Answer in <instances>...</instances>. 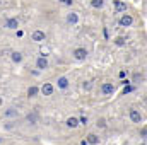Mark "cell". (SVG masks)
<instances>
[{"label": "cell", "mask_w": 147, "mask_h": 145, "mask_svg": "<svg viewBox=\"0 0 147 145\" xmlns=\"http://www.w3.org/2000/svg\"><path fill=\"white\" fill-rule=\"evenodd\" d=\"M5 28H7V29H17V28H19V21H17L16 17H10V19H7V22H5Z\"/></svg>", "instance_id": "obj_4"}, {"label": "cell", "mask_w": 147, "mask_h": 145, "mask_svg": "<svg viewBox=\"0 0 147 145\" xmlns=\"http://www.w3.org/2000/svg\"><path fill=\"white\" fill-rule=\"evenodd\" d=\"M86 142H87V144H91V145H98V144H99V137H98V135H94V133H89V135L86 137Z\"/></svg>", "instance_id": "obj_8"}, {"label": "cell", "mask_w": 147, "mask_h": 145, "mask_svg": "<svg viewBox=\"0 0 147 145\" xmlns=\"http://www.w3.org/2000/svg\"><path fill=\"white\" fill-rule=\"evenodd\" d=\"M38 92H39V89H38L36 85H31V87L28 89V96H29V97H36Z\"/></svg>", "instance_id": "obj_12"}, {"label": "cell", "mask_w": 147, "mask_h": 145, "mask_svg": "<svg viewBox=\"0 0 147 145\" xmlns=\"http://www.w3.org/2000/svg\"><path fill=\"white\" fill-rule=\"evenodd\" d=\"M36 119H38L36 114H28V121H29V123H33V125H34V123H36Z\"/></svg>", "instance_id": "obj_20"}, {"label": "cell", "mask_w": 147, "mask_h": 145, "mask_svg": "<svg viewBox=\"0 0 147 145\" xmlns=\"http://www.w3.org/2000/svg\"><path fill=\"white\" fill-rule=\"evenodd\" d=\"M77 125H79V119H77V118H74V116H70V118L67 119V126H69V128H75Z\"/></svg>", "instance_id": "obj_13"}, {"label": "cell", "mask_w": 147, "mask_h": 145, "mask_svg": "<svg viewBox=\"0 0 147 145\" xmlns=\"http://www.w3.org/2000/svg\"><path fill=\"white\" fill-rule=\"evenodd\" d=\"M134 91V87H130V85H127L125 89H123V94H128V92H132Z\"/></svg>", "instance_id": "obj_21"}, {"label": "cell", "mask_w": 147, "mask_h": 145, "mask_svg": "<svg viewBox=\"0 0 147 145\" xmlns=\"http://www.w3.org/2000/svg\"><path fill=\"white\" fill-rule=\"evenodd\" d=\"M5 116H17V109H14V108L7 109L5 111Z\"/></svg>", "instance_id": "obj_18"}, {"label": "cell", "mask_w": 147, "mask_h": 145, "mask_svg": "<svg viewBox=\"0 0 147 145\" xmlns=\"http://www.w3.org/2000/svg\"><path fill=\"white\" fill-rule=\"evenodd\" d=\"M132 22H134V17H132V15H128V14H125V15H121V17H120V24H121L123 28L132 26Z\"/></svg>", "instance_id": "obj_2"}, {"label": "cell", "mask_w": 147, "mask_h": 145, "mask_svg": "<svg viewBox=\"0 0 147 145\" xmlns=\"http://www.w3.org/2000/svg\"><path fill=\"white\" fill-rule=\"evenodd\" d=\"M72 55L75 60H86L87 58V50L86 48H77V50H74Z\"/></svg>", "instance_id": "obj_1"}, {"label": "cell", "mask_w": 147, "mask_h": 145, "mask_svg": "<svg viewBox=\"0 0 147 145\" xmlns=\"http://www.w3.org/2000/svg\"><path fill=\"white\" fill-rule=\"evenodd\" d=\"M84 89H86V91H89V89H91V84H89V82H87V84H84Z\"/></svg>", "instance_id": "obj_24"}, {"label": "cell", "mask_w": 147, "mask_h": 145, "mask_svg": "<svg viewBox=\"0 0 147 145\" xmlns=\"http://www.w3.org/2000/svg\"><path fill=\"white\" fill-rule=\"evenodd\" d=\"M96 125H98V128H105V126H106V121H105V118H99Z\"/></svg>", "instance_id": "obj_19"}, {"label": "cell", "mask_w": 147, "mask_h": 145, "mask_svg": "<svg viewBox=\"0 0 147 145\" xmlns=\"http://www.w3.org/2000/svg\"><path fill=\"white\" fill-rule=\"evenodd\" d=\"M36 67L39 68V70H45V68H48V60L45 58V56H39L36 62Z\"/></svg>", "instance_id": "obj_7"}, {"label": "cell", "mask_w": 147, "mask_h": 145, "mask_svg": "<svg viewBox=\"0 0 147 145\" xmlns=\"http://www.w3.org/2000/svg\"><path fill=\"white\" fill-rule=\"evenodd\" d=\"M58 87L60 89H67L69 87V79L67 77H60L58 79Z\"/></svg>", "instance_id": "obj_11"}, {"label": "cell", "mask_w": 147, "mask_h": 145, "mask_svg": "<svg viewBox=\"0 0 147 145\" xmlns=\"http://www.w3.org/2000/svg\"><path fill=\"white\" fill-rule=\"evenodd\" d=\"M67 21H69V22H70V24H77V21H79V17H77V14H69V15H67Z\"/></svg>", "instance_id": "obj_15"}, {"label": "cell", "mask_w": 147, "mask_h": 145, "mask_svg": "<svg viewBox=\"0 0 147 145\" xmlns=\"http://www.w3.org/2000/svg\"><path fill=\"white\" fill-rule=\"evenodd\" d=\"M41 92H43V96H51V94H53V85H51L50 82L43 84V87H41Z\"/></svg>", "instance_id": "obj_5"}, {"label": "cell", "mask_w": 147, "mask_h": 145, "mask_svg": "<svg viewBox=\"0 0 147 145\" xmlns=\"http://www.w3.org/2000/svg\"><path fill=\"white\" fill-rule=\"evenodd\" d=\"M79 123H82V125H86V123H87V118H86V116H82V118L79 119Z\"/></svg>", "instance_id": "obj_22"}, {"label": "cell", "mask_w": 147, "mask_h": 145, "mask_svg": "<svg viewBox=\"0 0 147 145\" xmlns=\"http://www.w3.org/2000/svg\"><path fill=\"white\" fill-rule=\"evenodd\" d=\"M12 60H14L16 63H21V62H22V55H21L19 51H14V53H12Z\"/></svg>", "instance_id": "obj_14"}, {"label": "cell", "mask_w": 147, "mask_h": 145, "mask_svg": "<svg viewBox=\"0 0 147 145\" xmlns=\"http://www.w3.org/2000/svg\"><path fill=\"white\" fill-rule=\"evenodd\" d=\"M113 43H115V44H116V46H123V44H125V38H115V39H113Z\"/></svg>", "instance_id": "obj_17"}, {"label": "cell", "mask_w": 147, "mask_h": 145, "mask_svg": "<svg viewBox=\"0 0 147 145\" xmlns=\"http://www.w3.org/2000/svg\"><path fill=\"white\" fill-rule=\"evenodd\" d=\"M130 119L134 123H142V114L137 109H130Z\"/></svg>", "instance_id": "obj_3"}, {"label": "cell", "mask_w": 147, "mask_h": 145, "mask_svg": "<svg viewBox=\"0 0 147 145\" xmlns=\"http://www.w3.org/2000/svg\"><path fill=\"white\" fill-rule=\"evenodd\" d=\"M113 5H115V9H116L118 12H121V10H127V3H125L123 0H113Z\"/></svg>", "instance_id": "obj_9"}, {"label": "cell", "mask_w": 147, "mask_h": 145, "mask_svg": "<svg viewBox=\"0 0 147 145\" xmlns=\"http://www.w3.org/2000/svg\"><path fill=\"white\" fill-rule=\"evenodd\" d=\"M103 3H105V0H91V5H92L94 9H101Z\"/></svg>", "instance_id": "obj_16"}, {"label": "cell", "mask_w": 147, "mask_h": 145, "mask_svg": "<svg viewBox=\"0 0 147 145\" xmlns=\"http://www.w3.org/2000/svg\"><path fill=\"white\" fill-rule=\"evenodd\" d=\"M101 91H103V94H113L115 92V85L111 82H105L103 87H101Z\"/></svg>", "instance_id": "obj_6"}, {"label": "cell", "mask_w": 147, "mask_h": 145, "mask_svg": "<svg viewBox=\"0 0 147 145\" xmlns=\"http://www.w3.org/2000/svg\"><path fill=\"white\" fill-rule=\"evenodd\" d=\"M60 2H62V3H67V5H72L74 0H60Z\"/></svg>", "instance_id": "obj_23"}, {"label": "cell", "mask_w": 147, "mask_h": 145, "mask_svg": "<svg viewBox=\"0 0 147 145\" xmlns=\"http://www.w3.org/2000/svg\"><path fill=\"white\" fill-rule=\"evenodd\" d=\"M118 75H120V79H123V77H125V75H127V73H125V70H121V72L118 73Z\"/></svg>", "instance_id": "obj_25"}, {"label": "cell", "mask_w": 147, "mask_h": 145, "mask_svg": "<svg viewBox=\"0 0 147 145\" xmlns=\"http://www.w3.org/2000/svg\"><path fill=\"white\" fill-rule=\"evenodd\" d=\"M0 104H2V97H0Z\"/></svg>", "instance_id": "obj_26"}, {"label": "cell", "mask_w": 147, "mask_h": 145, "mask_svg": "<svg viewBox=\"0 0 147 145\" xmlns=\"http://www.w3.org/2000/svg\"><path fill=\"white\" fill-rule=\"evenodd\" d=\"M31 39L36 41V43H41V41H45V33H43V31H34L33 36H31Z\"/></svg>", "instance_id": "obj_10"}]
</instances>
